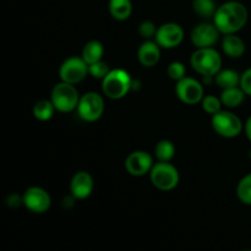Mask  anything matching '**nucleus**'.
I'll list each match as a JSON object with an SVG mask.
<instances>
[{
  "mask_svg": "<svg viewBox=\"0 0 251 251\" xmlns=\"http://www.w3.org/2000/svg\"><path fill=\"white\" fill-rule=\"evenodd\" d=\"M103 55H104V47L100 41L87 42L82 49V58L88 65L102 60Z\"/></svg>",
  "mask_w": 251,
  "mask_h": 251,
  "instance_id": "aec40b11",
  "label": "nucleus"
},
{
  "mask_svg": "<svg viewBox=\"0 0 251 251\" xmlns=\"http://www.w3.org/2000/svg\"><path fill=\"white\" fill-rule=\"evenodd\" d=\"M22 203L29 212L41 215V213H46L50 208L51 198L48 191L44 190L43 188L31 186L25 191L22 196Z\"/></svg>",
  "mask_w": 251,
  "mask_h": 251,
  "instance_id": "9d476101",
  "label": "nucleus"
},
{
  "mask_svg": "<svg viewBox=\"0 0 251 251\" xmlns=\"http://www.w3.org/2000/svg\"><path fill=\"white\" fill-rule=\"evenodd\" d=\"M55 110V107L50 100H41L33 105V115L39 122H47L51 119Z\"/></svg>",
  "mask_w": 251,
  "mask_h": 251,
  "instance_id": "412c9836",
  "label": "nucleus"
},
{
  "mask_svg": "<svg viewBox=\"0 0 251 251\" xmlns=\"http://www.w3.org/2000/svg\"><path fill=\"white\" fill-rule=\"evenodd\" d=\"M137 59L145 68H153L161 59V47L156 41L146 39L137 49Z\"/></svg>",
  "mask_w": 251,
  "mask_h": 251,
  "instance_id": "2eb2a0df",
  "label": "nucleus"
},
{
  "mask_svg": "<svg viewBox=\"0 0 251 251\" xmlns=\"http://www.w3.org/2000/svg\"><path fill=\"white\" fill-rule=\"evenodd\" d=\"M211 125L215 132L226 139H233L242 134L244 125L238 115L229 110H220L212 115Z\"/></svg>",
  "mask_w": 251,
  "mask_h": 251,
  "instance_id": "423d86ee",
  "label": "nucleus"
},
{
  "mask_svg": "<svg viewBox=\"0 0 251 251\" xmlns=\"http://www.w3.org/2000/svg\"><path fill=\"white\" fill-rule=\"evenodd\" d=\"M88 74V64L83 60L82 56H70L65 59L59 68L60 80L73 85L81 82Z\"/></svg>",
  "mask_w": 251,
  "mask_h": 251,
  "instance_id": "6e6552de",
  "label": "nucleus"
},
{
  "mask_svg": "<svg viewBox=\"0 0 251 251\" xmlns=\"http://www.w3.org/2000/svg\"><path fill=\"white\" fill-rule=\"evenodd\" d=\"M245 92L242 90L240 86L237 87H230L222 90L221 93V100L222 104L227 108H238L239 105L243 104L245 100Z\"/></svg>",
  "mask_w": 251,
  "mask_h": 251,
  "instance_id": "a211bd4d",
  "label": "nucleus"
},
{
  "mask_svg": "<svg viewBox=\"0 0 251 251\" xmlns=\"http://www.w3.org/2000/svg\"><path fill=\"white\" fill-rule=\"evenodd\" d=\"M108 9H109L113 19L118 20V21H125L131 16V0H109Z\"/></svg>",
  "mask_w": 251,
  "mask_h": 251,
  "instance_id": "f3484780",
  "label": "nucleus"
},
{
  "mask_svg": "<svg viewBox=\"0 0 251 251\" xmlns=\"http://www.w3.org/2000/svg\"><path fill=\"white\" fill-rule=\"evenodd\" d=\"M176 95L180 100V102L189 105L201 103L202 98L205 97L203 86L201 85L200 81L193 77H188V76L176 81Z\"/></svg>",
  "mask_w": 251,
  "mask_h": 251,
  "instance_id": "1a4fd4ad",
  "label": "nucleus"
},
{
  "mask_svg": "<svg viewBox=\"0 0 251 251\" xmlns=\"http://www.w3.org/2000/svg\"><path fill=\"white\" fill-rule=\"evenodd\" d=\"M220 34L221 32L218 31L215 24L203 22V24L194 27V29L191 31L190 38L196 48H211L218 42Z\"/></svg>",
  "mask_w": 251,
  "mask_h": 251,
  "instance_id": "ddd939ff",
  "label": "nucleus"
},
{
  "mask_svg": "<svg viewBox=\"0 0 251 251\" xmlns=\"http://www.w3.org/2000/svg\"><path fill=\"white\" fill-rule=\"evenodd\" d=\"M222 100L221 98L216 97V96H205L201 100V107H202L203 112H206L207 114H216L220 110H222Z\"/></svg>",
  "mask_w": 251,
  "mask_h": 251,
  "instance_id": "393cba45",
  "label": "nucleus"
},
{
  "mask_svg": "<svg viewBox=\"0 0 251 251\" xmlns=\"http://www.w3.org/2000/svg\"><path fill=\"white\" fill-rule=\"evenodd\" d=\"M240 87L244 91L245 95L251 97V68L245 70L240 76Z\"/></svg>",
  "mask_w": 251,
  "mask_h": 251,
  "instance_id": "c85d7f7f",
  "label": "nucleus"
},
{
  "mask_svg": "<svg viewBox=\"0 0 251 251\" xmlns=\"http://www.w3.org/2000/svg\"><path fill=\"white\" fill-rule=\"evenodd\" d=\"M95 181L88 172L81 171L74 174L70 181V193L77 200H85L92 194Z\"/></svg>",
  "mask_w": 251,
  "mask_h": 251,
  "instance_id": "4468645a",
  "label": "nucleus"
},
{
  "mask_svg": "<svg viewBox=\"0 0 251 251\" xmlns=\"http://www.w3.org/2000/svg\"><path fill=\"white\" fill-rule=\"evenodd\" d=\"M76 110L83 122H97L104 113V100L100 93L87 92L80 97Z\"/></svg>",
  "mask_w": 251,
  "mask_h": 251,
  "instance_id": "0eeeda50",
  "label": "nucleus"
},
{
  "mask_svg": "<svg viewBox=\"0 0 251 251\" xmlns=\"http://www.w3.org/2000/svg\"><path fill=\"white\" fill-rule=\"evenodd\" d=\"M249 19L247 6L240 1H227L220 5L213 15V24L223 34L237 33L244 28Z\"/></svg>",
  "mask_w": 251,
  "mask_h": 251,
  "instance_id": "f257e3e1",
  "label": "nucleus"
},
{
  "mask_svg": "<svg viewBox=\"0 0 251 251\" xmlns=\"http://www.w3.org/2000/svg\"><path fill=\"white\" fill-rule=\"evenodd\" d=\"M109 71V66H108V64L105 61H103V59L88 65V73H90V75L92 77L98 78V80H103Z\"/></svg>",
  "mask_w": 251,
  "mask_h": 251,
  "instance_id": "a878e982",
  "label": "nucleus"
},
{
  "mask_svg": "<svg viewBox=\"0 0 251 251\" xmlns=\"http://www.w3.org/2000/svg\"><path fill=\"white\" fill-rule=\"evenodd\" d=\"M132 87L130 74L124 69H113L102 80V91L110 100H122Z\"/></svg>",
  "mask_w": 251,
  "mask_h": 251,
  "instance_id": "7ed1b4c3",
  "label": "nucleus"
},
{
  "mask_svg": "<svg viewBox=\"0 0 251 251\" xmlns=\"http://www.w3.org/2000/svg\"><path fill=\"white\" fill-rule=\"evenodd\" d=\"M150 180L152 185L161 191H171L178 186L180 176L176 166L171 162L158 161L153 164L150 172Z\"/></svg>",
  "mask_w": 251,
  "mask_h": 251,
  "instance_id": "20e7f679",
  "label": "nucleus"
},
{
  "mask_svg": "<svg viewBox=\"0 0 251 251\" xmlns=\"http://www.w3.org/2000/svg\"><path fill=\"white\" fill-rule=\"evenodd\" d=\"M217 7L218 6H216L215 0H194L193 1L194 11L203 19L213 17Z\"/></svg>",
  "mask_w": 251,
  "mask_h": 251,
  "instance_id": "5701e85b",
  "label": "nucleus"
},
{
  "mask_svg": "<svg viewBox=\"0 0 251 251\" xmlns=\"http://www.w3.org/2000/svg\"><path fill=\"white\" fill-rule=\"evenodd\" d=\"M215 81L216 85H218V87H221L222 90L240 86L239 74L232 69H225V70L221 69L215 75Z\"/></svg>",
  "mask_w": 251,
  "mask_h": 251,
  "instance_id": "6ab92c4d",
  "label": "nucleus"
},
{
  "mask_svg": "<svg viewBox=\"0 0 251 251\" xmlns=\"http://www.w3.org/2000/svg\"><path fill=\"white\" fill-rule=\"evenodd\" d=\"M222 49L226 55L229 58H242L245 53V43L235 33L225 34L222 39Z\"/></svg>",
  "mask_w": 251,
  "mask_h": 251,
  "instance_id": "dca6fc26",
  "label": "nucleus"
},
{
  "mask_svg": "<svg viewBox=\"0 0 251 251\" xmlns=\"http://www.w3.org/2000/svg\"><path fill=\"white\" fill-rule=\"evenodd\" d=\"M244 130H245V135H247L248 140L251 142V115L247 119L244 125Z\"/></svg>",
  "mask_w": 251,
  "mask_h": 251,
  "instance_id": "c756f323",
  "label": "nucleus"
},
{
  "mask_svg": "<svg viewBox=\"0 0 251 251\" xmlns=\"http://www.w3.org/2000/svg\"><path fill=\"white\" fill-rule=\"evenodd\" d=\"M194 70L203 77H215L222 69V56L213 47L211 48H196L190 58Z\"/></svg>",
  "mask_w": 251,
  "mask_h": 251,
  "instance_id": "f03ea898",
  "label": "nucleus"
},
{
  "mask_svg": "<svg viewBox=\"0 0 251 251\" xmlns=\"http://www.w3.org/2000/svg\"><path fill=\"white\" fill-rule=\"evenodd\" d=\"M80 97L75 85L64 81L56 83L50 93V100L55 109L60 113H70L75 110L78 105Z\"/></svg>",
  "mask_w": 251,
  "mask_h": 251,
  "instance_id": "39448f33",
  "label": "nucleus"
},
{
  "mask_svg": "<svg viewBox=\"0 0 251 251\" xmlns=\"http://www.w3.org/2000/svg\"><path fill=\"white\" fill-rule=\"evenodd\" d=\"M185 73L186 68L181 61H173L169 64L168 69H167V74L174 81H179L185 77Z\"/></svg>",
  "mask_w": 251,
  "mask_h": 251,
  "instance_id": "bb28decb",
  "label": "nucleus"
},
{
  "mask_svg": "<svg viewBox=\"0 0 251 251\" xmlns=\"http://www.w3.org/2000/svg\"><path fill=\"white\" fill-rule=\"evenodd\" d=\"M154 41L159 44L161 48L173 49L176 48L184 41L183 27L176 22H167L157 28Z\"/></svg>",
  "mask_w": 251,
  "mask_h": 251,
  "instance_id": "9b49d317",
  "label": "nucleus"
},
{
  "mask_svg": "<svg viewBox=\"0 0 251 251\" xmlns=\"http://www.w3.org/2000/svg\"><path fill=\"white\" fill-rule=\"evenodd\" d=\"M237 196L240 202L251 206V173L243 176L238 183Z\"/></svg>",
  "mask_w": 251,
  "mask_h": 251,
  "instance_id": "b1692460",
  "label": "nucleus"
},
{
  "mask_svg": "<svg viewBox=\"0 0 251 251\" xmlns=\"http://www.w3.org/2000/svg\"><path fill=\"white\" fill-rule=\"evenodd\" d=\"M157 27L152 21H142L139 26V33L142 38L151 39L156 36Z\"/></svg>",
  "mask_w": 251,
  "mask_h": 251,
  "instance_id": "cd10ccee",
  "label": "nucleus"
},
{
  "mask_svg": "<svg viewBox=\"0 0 251 251\" xmlns=\"http://www.w3.org/2000/svg\"><path fill=\"white\" fill-rule=\"evenodd\" d=\"M176 154V146L169 140H161L154 147V156L161 162H171Z\"/></svg>",
  "mask_w": 251,
  "mask_h": 251,
  "instance_id": "4be33fe9",
  "label": "nucleus"
},
{
  "mask_svg": "<svg viewBox=\"0 0 251 251\" xmlns=\"http://www.w3.org/2000/svg\"><path fill=\"white\" fill-rule=\"evenodd\" d=\"M153 157L146 151H134L125 159V169L132 176H144L150 174L153 167Z\"/></svg>",
  "mask_w": 251,
  "mask_h": 251,
  "instance_id": "f8f14e48",
  "label": "nucleus"
}]
</instances>
